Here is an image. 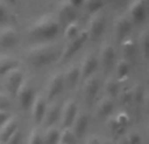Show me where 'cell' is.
<instances>
[{
    "mask_svg": "<svg viewBox=\"0 0 149 144\" xmlns=\"http://www.w3.org/2000/svg\"><path fill=\"white\" fill-rule=\"evenodd\" d=\"M105 24H106V18L103 16V13L97 12L94 13L92 18H90L89 24H88V28L85 29L88 33V37L89 38H97L102 34L103 29H105Z\"/></svg>",
    "mask_w": 149,
    "mask_h": 144,
    "instance_id": "ba28073f",
    "label": "cell"
},
{
    "mask_svg": "<svg viewBox=\"0 0 149 144\" xmlns=\"http://www.w3.org/2000/svg\"><path fill=\"white\" fill-rule=\"evenodd\" d=\"M115 144H128V142H127V138L126 136H122L118 142H115Z\"/></svg>",
    "mask_w": 149,
    "mask_h": 144,
    "instance_id": "7bdbcfd3",
    "label": "cell"
},
{
    "mask_svg": "<svg viewBox=\"0 0 149 144\" xmlns=\"http://www.w3.org/2000/svg\"><path fill=\"white\" fill-rule=\"evenodd\" d=\"M56 58V47L49 42H42L30 47L26 52V59L33 67H43Z\"/></svg>",
    "mask_w": 149,
    "mask_h": 144,
    "instance_id": "7a4b0ae2",
    "label": "cell"
},
{
    "mask_svg": "<svg viewBox=\"0 0 149 144\" xmlns=\"http://www.w3.org/2000/svg\"><path fill=\"white\" fill-rule=\"evenodd\" d=\"M85 144H101V139L97 136H90V138H88Z\"/></svg>",
    "mask_w": 149,
    "mask_h": 144,
    "instance_id": "60d3db41",
    "label": "cell"
},
{
    "mask_svg": "<svg viewBox=\"0 0 149 144\" xmlns=\"http://www.w3.org/2000/svg\"><path fill=\"white\" fill-rule=\"evenodd\" d=\"M0 144H3V143H0Z\"/></svg>",
    "mask_w": 149,
    "mask_h": 144,
    "instance_id": "bcb514c9",
    "label": "cell"
},
{
    "mask_svg": "<svg viewBox=\"0 0 149 144\" xmlns=\"http://www.w3.org/2000/svg\"><path fill=\"white\" fill-rule=\"evenodd\" d=\"M8 1H9V3H15L16 0H8Z\"/></svg>",
    "mask_w": 149,
    "mask_h": 144,
    "instance_id": "f6af8a7d",
    "label": "cell"
},
{
    "mask_svg": "<svg viewBox=\"0 0 149 144\" xmlns=\"http://www.w3.org/2000/svg\"><path fill=\"white\" fill-rule=\"evenodd\" d=\"M60 30V24L52 16H43L38 21L30 25L28 34L31 39H41V41H50L55 38Z\"/></svg>",
    "mask_w": 149,
    "mask_h": 144,
    "instance_id": "6da1fadb",
    "label": "cell"
},
{
    "mask_svg": "<svg viewBox=\"0 0 149 144\" xmlns=\"http://www.w3.org/2000/svg\"><path fill=\"white\" fill-rule=\"evenodd\" d=\"M21 139H22V134H21L20 129H17L4 144H21Z\"/></svg>",
    "mask_w": 149,
    "mask_h": 144,
    "instance_id": "74e56055",
    "label": "cell"
},
{
    "mask_svg": "<svg viewBox=\"0 0 149 144\" xmlns=\"http://www.w3.org/2000/svg\"><path fill=\"white\" fill-rule=\"evenodd\" d=\"M118 97L123 105H130V103H132V87L131 85L126 84L124 87H122L118 93Z\"/></svg>",
    "mask_w": 149,
    "mask_h": 144,
    "instance_id": "f1b7e54d",
    "label": "cell"
},
{
    "mask_svg": "<svg viewBox=\"0 0 149 144\" xmlns=\"http://www.w3.org/2000/svg\"><path fill=\"white\" fill-rule=\"evenodd\" d=\"M46 109H47V103H46V98L41 94H37L34 97V101L30 106L31 110V118H33L34 123L39 124L43 122L45 114H46Z\"/></svg>",
    "mask_w": 149,
    "mask_h": 144,
    "instance_id": "8fae6325",
    "label": "cell"
},
{
    "mask_svg": "<svg viewBox=\"0 0 149 144\" xmlns=\"http://www.w3.org/2000/svg\"><path fill=\"white\" fill-rule=\"evenodd\" d=\"M126 138H127V142H128V144H144V143H143L141 135H140L137 131H131Z\"/></svg>",
    "mask_w": 149,
    "mask_h": 144,
    "instance_id": "8d00e7d4",
    "label": "cell"
},
{
    "mask_svg": "<svg viewBox=\"0 0 149 144\" xmlns=\"http://www.w3.org/2000/svg\"><path fill=\"white\" fill-rule=\"evenodd\" d=\"M76 140L77 138L74 136L71 127H64L63 130H60V136L58 144H76Z\"/></svg>",
    "mask_w": 149,
    "mask_h": 144,
    "instance_id": "83f0119b",
    "label": "cell"
},
{
    "mask_svg": "<svg viewBox=\"0 0 149 144\" xmlns=\"http://www.w3.org/2000/svg\"><path fill=\"white\" fill-rule=\"evenodd\" d=\"M60 110H62V108H60L59 103H51L50 106H47L46 114H45V118H43V122L46 123L47 127L55 126V122L59 121Z\"/></svg>",
    "mask_w": 149,
    "mask_h": 144,
    "instance_id": "44dd1931",
    "label": "cell"
},
{
    "mask_svg": "<svg viewBox=\"0 0 149 144\" xmlns=\"http://www.w3.org/2000/svg\"><path fill=\"white\" fill-rule=\"evenodd\" d=\"M145 98H147V92L141 84L132 88V103L134 105L139 106V108L143 106L145 103Z\"/></svg>",
    "mask_w": 149,
    "mask_h": 144,
    "instance_id": "4316f807",
    "label": "cell"
},
{
    "mask_svg": "<svg viewBox=\"0 0 149 144\" xmlns=\"http://www.w3.org/2000/svg\"><path fill=\"white\" fill-rule=\"evenodd\" d=\"M17 31L12 26H7V28L1 29L0 30V47L9 49V47L15 46L17 42Z\"/></svg>",
    "mask_w": 149,
    "mask_h": 144,
    "instance_id": "2e32d148",
    "label": "cell"
},
{
    "mask_svg": "<svg viewBox=\"0 0 149 144\" xmlns=\"http://www.w3.org/2000/svg\"><path fill=\"white\" fill-rule=\"evenodd\" d=\"M128 16L131 22L140 24L147 16V0H134L128 7Z\"/></svg>",
    "mask_w": 149,
    "mask_h": 144,
    "instance_id": "9c48e42d",
    "label": "cell"
},
{
    "mask_svg": "<svg viewBox=\"0 0 149 144\" xmlns=\"http://www.w3.org/2000/svg\"><path fill=\"white\" fill-rule=\"evenodd\" d=\"M114 106H115L114 98H110V97H107V96H105V97H102L97 102V108H95L97 115L100 117V118H107V117H110L111 113H113Z\"/></svg>",
    "mask_w": 149,
    "mask_h": 144,
    "instance_id": "ac0fdd59",
    "label": "cell"
},
{
    "mask_svg": "<svg viewBox=\"0 0 149 144\" xmlns=\"http://www.w3.org/2000/svg\"><path fill=\"white\" fill-rule=\"evenodd\" d=\"M65 88L64 85V77H63V72H56L50 77L49 82L46 87V101H54L63 89Z\"/></svg>",
    "mask_w": 149,
    "mask_h": 144,
    "instance_id": "5b68a950",
    "label": "cell"
},
{
    "mask_svg": "<svg viewBox=\"0 0 149 144\" xmlns=\"http://www.w3.org/2000/svg\"><path fill=\"white\" fill-rule=\"evenodd\" d=\"M80 31H81L80 25L76 22V21H72V22L67 24V26H65V29H64V38L67 39V41L73 39V38H76V37L79 36Z\"/></svg>",
    "mask_w": 149,
    "mask_h": 144,
    "instance_id": "f546056e",
    "label": "cell"
},
{
    "mask_svg": "<svg viewBox=\"0 0 149 144\" xmlns=\"http://www.w3.org/2000/svg\"><path fill=\"white\" fill-rule=\"evenodd\" d=\"M77 111H79V106H77V103L73 100H68L63 105L62 110H60V118H59L63 127H71Z\"/></svg>",
    "mask_w": 149,
    "mask_h": 144,
    "instance_id": "30bf717a",
    "label": "cell"
},
{
    "mask_svg": "<svg viewBox=\"0 0 149 144\" xmlns=\"http://www.w3.org/2000/svg\"><path fill=\"white\" fill-rule=\"evenodd\" d=\"M5 77V89H7L8 94L16 96L18 88H20L21 82L24 81V72L20 68H13V70L8 71L4 75Z\"/></svg>",
    "mask_w": 149,
    "mask_h": 144,
    "instance_id": "8992f818",
    "label": "cell"
},
{
    "mask_svg": "<svg viewBox=\"0 0 149 144\" xmlns=\"http://www.w3.org/2000/svg\"><path fill=\"white\" fill-rule=\"evenodd\" d=\"M60 136V129L56 126H50L46 129V131L42 134L43 144H58Z\"/></svg>",
    "mask_w": 149,
    "mask_h": 144,
    "instance_id": "484cf974",
    "label": "cell"
},
{
    "mask_svg": "<svg viewBox=\"0 0 149 144\" xmlns=\"http://www.w3.org/2000/svg\"><path fill=\"white\" fill-rule=\"evenodd\" d=\"M63 77H64V85L70 89H73L77 85L79 80L81 79L80 77V66H71V67L67 68V71L63 72Z\"/></svg>",
    "mask_w": 149,
    "mask_h": 144,
    "instance_id": "ffe728a7",
    "label": "cell"
},
{
    "mask_svg": "<svg viewBox=\"0 0 149 144\" xmlns=\"http://www.w3.org/2000/svg\"><path fill=\"white\" fill-rule=\"evenodd\" d=\"M98 66H100V63H98V57L94 52H88V54H85L81 66H80V77L84 80V79H86V77L94 75Z\"/></svg>",
    "mask_w": 149,
    "mask_h": 144,
    "instance_id": "52a82bcc",
    "label": "cell"
},
{
    "mask_svg": "<svg viewBox=\"0 0 149 144\" xmlns=\"http://www.w3.org/2000/svg\"><path fill=\"white\" fill-rule=\"evenodd\" d=\"M103 90H105V96L110 98L118 97V93L120 90V84H119L116 77H109L106 79L105 84H103Z\"/></svg>",
    "mask_w": 149,
    "mask_h": 144,
    "instance_id": "7402d4cb",
    "label": "cell"
},
{
    "mask_svg": "<svg viewBox=\"0 0 149 144\" xmlns=\"http://www.w3.org/2000/svg\"><path fill=\"white\" fill-rule=\"evenodd\" d=\"M89 126V115L84 111H77L76 117H74L72 124H71V130L73 131L74 136L79 139L82 138L86 132V129Z\"/></svg>",
    "mask_w": 149,
    "mask_h": 144,
    "instance_id": "4fadbf2b",
    "label": "cell"
},
{
    "mask_svg": "<svg viewBox=\"0 0 149 144\" xmlns=\"http://www.w3.org/2000/svg\"><path fill=\"white\" fill-rule=\"evenodd\" d=\"M100 90V80L95 75L84 79V84H82V96L86 101L92 102L94 98L97 97V93Z\"/></svg>",
    "mask_w": 149,
    "mask_h": 144,
    "instance_id": "7c38bea8",
    "label": "cell"
},
{
    "mask_svg": "<svg viewBox=\"0 0 149 144\" xmlns=\"http://www.w3.org/2000/svg\"><path fill=\"white\" fill-rule=\"evenodd\" d=\"M82 4L85 5V9L89 13H97L105 4V0H84Z\"/></svg>",
    "mask_w": 149,
    "mask_h": 144,
    "instance_id": "1f68e13d",
    "label": "cell"
},
{
    "mask_svg": "<svg viewBox=\"0 0 149 144\" xmlns=\"http://www.w3.org/2000/svg\"><path fill=\"white\" fill-rule=\"evenodd\" d=\"M139 49H140V51H141L143 58L148 59V54H149V33H148V30H144L140 34Z\"/></svg>",
    "mask_w": 149,
    "mask_h": 144,
    "instance_id": "4dcf8cb0",
    "label": "cell"
},
{
    "mask_svg": "<svg viewBox=\"0 0 149 144\" xmlns=\"http://www.w3.org/2000/svg\"><path fill=\"white\" fill-rule=\"evenodd\" d=\"M20 62L16 58L9 57V55H0V76L5 75L8 71L17 68Z\"/></svg>",
    "mask_w": 149,
    "mask_h": 144,
    "instance_id": "cb8c5ba5",
    "label": "cell"
},
{
    "mask_svg": "<svg viewBox=\"0 0 149 144\" xmlns=\"http://www.w3.org/2000/svg\"><path fill=\"white\" fill-rule=\"evenodd\" d=\"M18 129V121L16 117L10 115V118H8L4 123L0 126V143L4 144L9 139V136Z\"/></svg>",
    "mask_w": 149,
    "mask_h": 144,
    "instance_id": "e0dca14e",
    "label": "cell"
},
{
    "mask_svg": "<svg viewBox=\"0 0 149 144\" xmlns=\"http://www.w3.org/2000/svg\"><path fill=\"white\" fill-rule=\"evenodd\" d=\"M101 144H115V142L111 139H106V140H103V142H101Z\"/></svg>",
    "mask_w": 149,
    "mask_h": 144,
    "instance_id": "ee69618b",
    "label": "cell"
},
{
    "mask_svg": "<svg viewBox=\"0 0 149 144\" xmlns=\"http://www.w3.org/2000/svg\"><path fill=\"white\" fill-rule=\"evenodd\" d=\"M115 59V47L111 43L106 42L101 47L100 55H98V63L102 66L103 68H107L111 66V63Z\"/></svg>",
    "mask_w": 149,
    "mask_h": 144,
    "instance_id": "9a60e30c",
    "label": "cell"
},
{
    "mask_svg": "<svg viewBox=\"0 0 149 144\" xmlns=\"http://www.w3.org/2000/svg\"><path fill=\"white\" fill-rule=\"evenodd\" d=\"M132 29V22L127 16H120L115 20L114 22V34L118 39H124L127 37H130V31Z\"/></svg>",
    "mask_w": 149,
    "mask_h": 144,
    "instance_id": "5bb4252c",
    "label": "cell"
},
{
    "mask_svg": "<svg viewBox=\"0 0 149 144\" xmlns=\"http://www.w3.org/2000/svg\"><path fill=\"white\" fill-rule=\"evenodd\" d=\"M67 3H70L71 5H72L73 8H77V7H80V5L84 3V0H65Z\"/></svg>",
    "mask_w": 149,
    "mask_h": 144,
    "instance_id": "b9f144b4",
    "label": "cell"
},
{
    "mask_svg": "<svg viewBox=\"0 0 149 144\" xmlns=\"http://www.w3.org/2000/svg\"><path fill=\"white\" fill-rule=\"evenodd\" d=\"M10 111H7V110H0V126H1L3 123H4L5 121H7L8 118H10Z\"/></svg>",
    "mask_w": 149,
    "mask_h": 144,
    "instance_id": "f35d334b",
    "label": "cell"
},
{
    "mask_svg": "<svg viewBox=\"0 0 149 144\" xmlns=\"http://www.w3.org/2000/svg\"><path fill=\"white\" fill-rule=\"evenodd\" d=\"M58 16H59V24L60 21L65 24H70L74 21L76 18V8H73L70 3L63 1L58 9Z\"/></svg>",
    "mask_w": 149,
    "mask_h": 144,
    "instance_id": "d6986e66",
    "label": "cell"
},
{
    "mask_svg": "<svg viewBox=\"0 0 149 144\" xmlns=\"http://www.w3.org/2000/svg\"><path fill=\"white\" fill-rule=\"evenodd\" d=\"M120 49H122V52H123V55H124V59H131V58L136 54L137 43L132 37H127V38L122 39Z\"/></svg>",
    "mask_w": 149,
    "mask_h": 144,
    "instance_id": "603a6c76",
    "label": "cell"
},
{
    "mask_svg": "<svg viewBox=\"0 0 149 144\" xmlns=\"http://www.w3.org/2000/svg\"><path fill=\"white\" fill-rule=\"evenodd\" d=\"M10 106H12V101H10V96L5 92H0V110H7L9 111Z\"/></svg>",
    "mask_w": 149,
    "mask_h": 144,
    "instance_id": "d6a6232c",
    "label": "cell"
},
{
    "mask_svg": "<svg viewBox=\"0 0 149 144\" xmlns=\"http://www.w3.org/2000/svg\"><path fill=\"white\" fill-rule=\"evenodd\" d=\"M88 38H89V37H88L86 30H81L76 38L70 39V41L64 45V47L62 49V52H60V55H59L60 62H65V60L71 59V58L84 46V43L88 41Z\"/></svg>",
    "mask_w": 149,
    "mask_h": 144,
    "instance_id": "277c9868",
    "label": "cell"
},
{
    "mask_svg": "<svg viewBox=\"0 0 149 144\" xmlns=\"http://www.w3.org/2000/svg\"><path fill=\"white\" fill-rule=\"evenodd\" d=\"M5 17H7V9H5L4 4L0 1V24L5 20Z\"/></svg>",
    "mask_w": 149,
    "mask_h": 144,
    "instance_id": "ab89813d",
    "label": "cell"
},
{
    "mask_svg": "<svg viewBox=\"0 0 149 144\" xmlns=\"http://www.w3.org/2000/svg\"><path fill=\"white\" fill-rule=\"evenodd\" d=\"M115 119H116V122L119 123V126H120L123 130L130 124V115L126 113V111H120L119 114H116Z\"/></svg>",
    "mask_w": 149,
    "mask_h": 144,
    "instance_id": "d590c367",
    "label": "cell"
},
{
    "mask_svg": "<svg viewBox=\"0 0 149 144\" xmlns=\"http://www.w3.org/2000/svg\"><path fill=\"white\" fill-rule=\"evenodd\" d=\"M28 144H43V139H42V132L38 129L31 130L30 135H29Z\"/></svg>",
    "mask_w": 149,
    "mask_h": 144,
    "instance_id": "836d02e7",
    "label": "cell"
},
{
    "mask_svg": "<svg viewBox=\"0 0 149 144\" xmlns=\"http://www.w3.org/2000/svg\"><path fill=\"white\" fill-rule=\"evenodd\" d=\"M107 129L110 130L113 134H119L120 131H123V129H122L120 126H119V123L116 122L115 119V115L110 117V118L107 119Z\"/></svg>",
    "mask_w": 149,
    "mask_h": 144,
    "instance_id": "e575fe53",
    "label": "cell"
},
{
    "mask_svg": "<svg viewBox=\"0 0 149 144\" xmlns=\"http://www.w3.org/2000/svg\"><path fill=\"white\" fill-rule=\"evenodd\" d=\"M36 97V88L29 80H25L21 82L20 88H18L17 93H16V98H17L18 106L22 110H29Z\"/></svg>",
    "mask_w": 149,
    "mask_h": 144,
    "instance_id": "3957f363",
    "label": "cell"
},
{
    "mask_svg": "<svg viewBox=\"0 0 149 144\" xmlns=\"http://www.w3.org/2000/svg\"><path fill=\"white\" fill-rule=\"evenodd\" d=\"M130 72H131V63L128 59H119L116 62L115 66V73H116V79L122 80V79H128Z\"/></svg>",
    "mask_w": 149,
    "mask_h": 144,
    "instance_id": "d4e9b609",
    "label": "cell"
}]
</instances>
